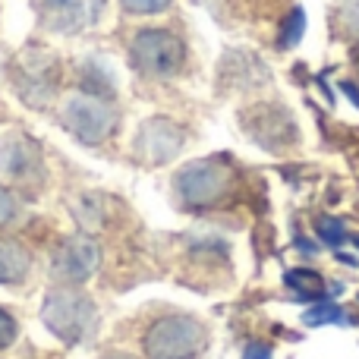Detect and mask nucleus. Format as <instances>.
<instances>
[{
	"instance_id": "nucleus-11",
	"label": "nucleus",
	"mask_w": 359,
	"mask_h": 359,
	"mask_svg": "<svg viewBox=\"0 0 359 359\" xmlns=\"http://www.w3.org/2000/svg\"><path fill=\"white\" fill-rule=\"evenodd\" d=\"M130 13H139V16H149V13H161L168 10L174 0H120Z\"/></svg>"
},
{
	"instance_id": "nucleus-14",
	"label": "nucleus",
	"mask_w": 359,
	"mask_h": 359,
	"mask_svg": "<svg viewBox=\"0 0 359 359\" xmlns=\"http://www.w3.org/2000/svg\"><path fill=\"white\" fill-rule=\"evenodd\" d=\"M243 359H271V350L268 347H259V344H252V347L246 350V356Z\"/></svg>"
},
{
	"instance_id": "nucleus-7",
	"label": "nucleus",
	"mask_w": 359,
	"mask_h": 359,
	"mask_svg": "<svg viewBox=\"0 0 359 359\" xmlns=\"http://www.w3.org/2000/svg\"><path fill=\"white\" fill-rule=\"evenodd\" d=\"M287 287L297 293L303 303H322L325 297V280L316 271H290L287 274Z\"/></svg>"
},
{
	"instance_id": "nucleus-2",
	"label": "nucleus",
	"mask_w": 359,
	"mask_h": 359,
	"mask_svg": "<svg viewBox=\"0 0 359 359\" xmlns=\"http://www.w3.org/2000/svg\"><path fill=\"white\" fill-rule=\"evenodd\" d=\"M133 57H136V67L142 73L174 76L186 60V48L168 29H142L133 38Z\"/></svg>"
},
{
	"instance_id": "nucleus-15",
	"label": "nucleus",
	"mask_w": 359,
	"mask_h": 359,
	"mask_svg": "<svg viewBox=\"0 0 359 359\" xmlns=\"http://www.w3.org/2000/svg\"><path fill=\"white\" fill-rule=\"evenodd\" d=\"M107 359H133V356H107Z\"/></svg>"
},
{
	"instance_id": "nucleus-4",
	"label": "nucleus",
	"mask_w": 359,
	"mask_h": 359,
	"mask_svg": "<svg viewBox=\"0 0 359 359\" xmlns=\"http://www.w3.org/2000/svg\"><path fill=\"white\" fill-rule=\"evenodd\" d=\"M177 189L186 202L192 205H208L227 189V170H221L217 164L202 161L192 164L189 170H183V177L177 180Z\"/></svg>"
},
{
	"instance_id": "nucleus-8",
	"label": "nucleus",
	"mask_w": 359,
	"mask_h": 359,
	"mask_svg": "<svg viewBox=\"0 0 359 359\" xmlns=\"http://www.w3.org/2000/svg\"><path fill=\"white\" fill-rule=\"evenodd\" d=\"M306 325H312V328H318V325H347V312L341 306H334L331 299H322L306 312Z\"/></svg>"
},
{
	"instance_id": "nucleus-6",
	"label": "nucleus",
	"mask_w": 359,
	"mask_h": 359,
	"mask_svg": "<svg viewBox=\"0 0 359 359\" xmlns=\"http://www.w3.org/2000/svg\"><path fill=\"white\" fill-rule=\"evenodd\" d=\"M29 252L16 243H0V284H16L29 274Z\"/></svg>"
},
{
	"instance_id": "nucleus-1",
	"label": "nucleus",
	"mask_w": 359,
	"mask_h": 359,
	"mask_svg": "<svg viewBox=\"0 0 359 359\" xmlns=\"http://www.w3.org/2000/svg\"><path fill=\"white\" fill-rule=\"evenodd\" d=\"M208 344V331L189 316H164L145 331L142 350L149 359H196Z\"/></svg>"
},
{
	"instance_id": "nucleus-5",
	"label": "nucleus",
	"mask_w": 359,
	"mask_h": 359,
	"mask_svg": "<svg viewBox=\"0 0 359 359\" xmlns=\"http://www.w3.org/2000/svg\"><path fill=\"white\" fill-rule=\"evenodd\" d=\"M67 114H69V126H73L82 139H88V142L104 139V133L111 130V123H114L111 107L98 98H88V95H82L79 101H73Z\"/></svg>"
},
{
	"instance_id": "nucleus-10",
	"label": "nucleus",
	"mask_w": 359,
	"mask_h": 359,
	"mask_svg": "<svg viewBox=\"0 0 359 359\" xmlns=\"http://www.w3.org/2000/svg\"><path fill=\"white\" fill-rule=\"evenodd\" d=\"M299 35H303V10H293L290 22H287L284 32H280V44H284V48H293V44L299 41Z\"/></svg>"
},
{
	"instance_id": "nucleus-9",
	"label": "nucleus",
	"mask_w": 359,
	"mask_h": 359,
	"mask_svg": "<svg viewBox=\"0 0 359 359\" xmlns=\"http://www.w3.org/2000/svg\"><path fill=\"white\" fill-rule=\"evenodd\" d=\"M318 236H322L328 246H334V249H341L344 243H347V230H344L337 221H331V217H325V221L318 224Z\"/></svg>"
},
{
	"instance_id": "nucleus-13",
	"label": "nucleus",
	"mask_w": 359,
	"mask_h": 359,
	"mask_svg": "<svg viewBox=\"0 0 359 359\" xmlns=\"http://www.w3.org/2000/svg\"><path fill=\"white\" fill-rule=\"evenodd\" d=\"M13 341H16V318H13L10 312L0 309V350L10 347Z\"/></svg>"
},
{
	"instance_id": "nucleus-3",
	"label": "nucleus",
	"mask_w": 359,
	"mask_h": 359,
	"mask_svg": "<svg viewBox=\"0 0 359 359\" xmlns=\"http://www.w3.org/2000/svg\"><path fill=\"white\" fill-rule=\"evenodd\" d=\"M95 322V306L88 297H79L73 290H57L44 303V325L63 341H79Z\"/></svg>"
},
{
	"instance_id": "nucleus-12",
	"label": "nucleus",
	"mask_w": 359,
	"mask_h": 359,
	"mask_svg": "<svg viewBox=\"0 0 359 359\" xmlns=\"http://www.w3.org/2000/svg\"><path fill=\"white\" fill-rule=\"evenodd\" d=\"M16 215H19L16 196H13V192H6L4 186H0V227H6V224H10Z\"/></svg>"
}]
</instances>
